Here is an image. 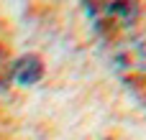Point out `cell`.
I'll use <instances>...</instances> for the list:
<instances>
[{"instance_id": "1", "label": "cell", "mask_w": 146, "mask_h": 140, "mask_svg": "<svg viewBox=\"0 0 146 140\" xmlns=\"http://www.w3.org/2000/svg\"><path fill=\"white\" fill-rule=\"evenodd\" d=\"M90 20L100 31H121L136 23L139 0H85Z\"/></svg>"}, {"instance_id": "2", "label": "cell", "mask_w": 146, "mask_h": 140, "mask_svg": "<svg viewBox=\"0 0 146 140\" xmlns=\"http://www.w3.org/2000/svg\"><path fill=\"white\" fill-rule=\"evenodd\" d=\"M10 77H13L18 84H23V87L36 84V82L44 77V61H41L36 54H23L21 59L13 61V66H10Z\"/></svg>"}, {"instance_id": "3", "label": "cell", "mask_w": 146, "mask_h": 140, "mask_svg": "<svg viewBox=\"0 0 146 140\" xmlns=\"http://www.w3.org/2000/svg\"><path fill=\"white\" fill-rule=\"evenodd\" d=\"M10 66H13V61H10L8 54L0 48V87H5V84L10 82Z\"/></svg>"}]
</instances>
